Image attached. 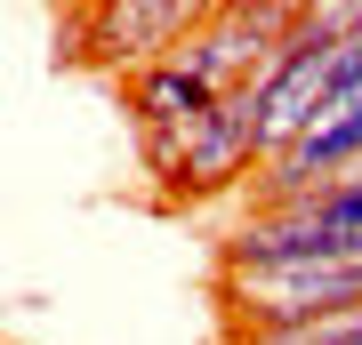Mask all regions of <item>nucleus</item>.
<instances>
[{
	"label": "nucleus",
	"mask_w": 362,
	"mask_h": 345,
	"mask_svg": "<svg viewBox=\"0 0 362 345\" xmlns=\"http://www.w3.org/2000/svg\"><path fill=\"white\" fill-rule=\"evenodd\" d=\"M218 305L233 345L266 337V329H298L362 305V265L354 257H298V265H218Z\"/></svg>",
	"instance_id": "f257e3e1"
},
{
	"label": "nucleus",
	"mask_w": 362,
	"mask_h": 345,
	"mask_svg": "<svg viewBox=\"0 0 362 345\" xmlns=\"http://www.w3.org/2000/svg\"><path fill=\"white\" fill-rule=\"evenodd\" d=\"M202 16L209 8H194V0H121V8H89L81 25H89V56L129 80L145 64H169Z\"/></svg>",
	"instance_id": "f03ea898"
},
{
	"label": "nucleus",
	"mask_w": 362,
	"mask_h": 345,
	"mask_svg": "<svg viewBox=\"0 0 362 345\" xmlns=\"http://www.w3.org/2000/svg\"><path fill=\"white\" fill-rule=\"evenodd\" d=\"M258 161H266V145H258V89L218 97V104H209V121L194 128V145H185L177 201H209V193L250 185V177H258Z\"/></svg>",
	"instance_id": "7ed1b4c3"
}]
</instances>
